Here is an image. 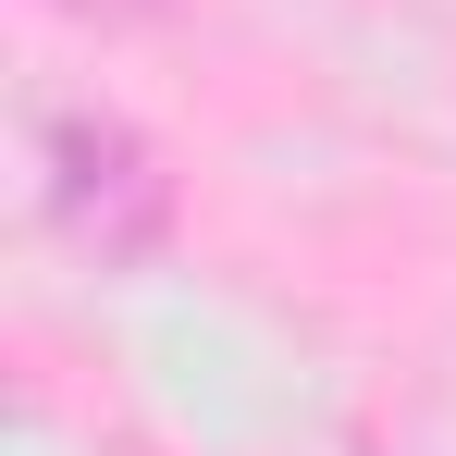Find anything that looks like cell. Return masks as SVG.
I'll return each mask as SVG.
<instances>
[{
	"instance_id": "obj_1",
	"label": "cell",
	"mask_w": 456,
	"mask_h": 456,
	"mask_svg": "<svg viewBox=\"0 0 456 456\" xmlns=\"http://www.w3.org/2000/svg\"><path fill=\"white\" fill-rule=\"evenodd\" d=\"M50 223L75 234L99 272H136L173 234V173L124 111H50Z\"/></svg>"
},
{
	"instance_id": "obj_2",
	"label": "cell",
	"mask_w": 456,
	"mask_h": 456,
	"mask_svg": "<svg viewBox=\"0 0 456 456\" xmlns=\"http://www.w3.org/2000/svg\"><path fill=\"white\" fill-rule=\"evenodd\" d=\"M50 12H75V25H149L160 0H50Z\"/></svg>"
}]
</instances>
